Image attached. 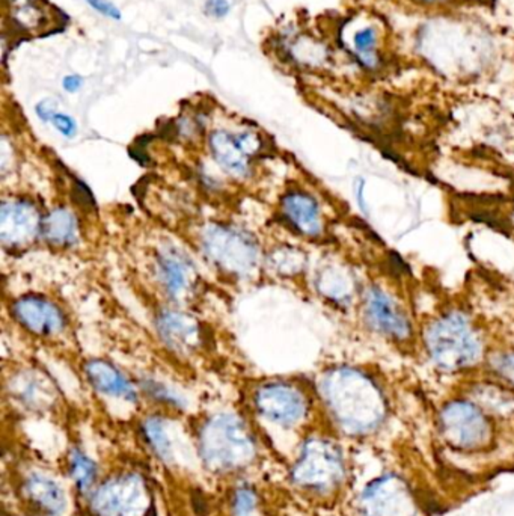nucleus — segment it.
I'll return each mask as SVG.
<instances>
[{
	"mask_svg": "<svg viewBox=\"0 0 514 516\" xmlns=\"http://www.w3.org/2000/svg\"><path fill=\"white\" fill-rule=\"evenodd\" d=\"M329 394L342 423L356 434H368L383 421L386 405L375 382L355 370H341L329 379Z\"/></svg>",
	"mask_w": 514,
	"mask_h": 516,
	"instance_id": "f257e3e1",
	"label": "nucleus"
},
{
	"mask_svg": "<svg viewBox=\"0 0 514 516\" xmlns=\"http://www.w3.org/2000/svg\"><path fill=\"white\" fill-rule=\"evenodd\" d=\"M426 346L443 370L457 372L480 361L483 343L465 314L451 311L433 320L426 331Z\"/></svg>",
	"mask_w": 514,
	"mask_h": 516,
	"instance_id": "f03ea898",
	"label": "nucleus"
},
{
	"mask_svg": "<svg viewBox=\"0 0 514 516\" xmlns=\"http://www.w3.org/2000/svg\"><path fill=\"white\" fill-rule=\"evenodd\" d=\"M441 429L448 443L459 450L481 449L491 441L489 419L471 402L448 403L441 414Z\"/></svg>",
	"mask_w": 514,
	"mask_h": 516,
	"instance_id": "7ed1b4c3",
	"label": "nucleus"
},
{
	"mask_svg": "<svg viewBox=\"0 0 514 516\" xmlns=\"http://www.w3.org/2000/svg\"><path fill=\"white\" fill-rule=\"evenodd\" d=\"M202 248L215 265L237 275L248 274L258 258L255 241L236 228H210L202 237Z\"/></svg>",
	"mask_w": 514,
	"mask_h": 516,
	"instance_id": "20e7f679",
	"label": "nucleus"
},
{
	"mask_svg": "<svg viewBox=\"0 0 514 516\" xmlns=\"http://www.w3.org/2000/svg\"><path fill=\"white\" fill-rule=\"evenodd\" d=\"M364 516H417V504L408 485L394 474L375 478L361 495Z\"/></svg>",
	"mask_w": 514,
	"mask_h": 516,
	"instance_id": "39448f33",
	"label": "nucleus"
},
{
	"mask_svg": "<svg viewBox=\"0 0 514 516\" xmlns=\"http://www.w3.org/2000/svg\"><path fill=\"white\" fill-rule=\"evenodd\" d=\"M366 316L368 324L386 337L406 342L412 337V324L408 314L394 298L379 287H371L366 296Z\"/></svg>",
	"mask_w": 514,
	"mask_h": 516,
	"instance_id": "423d86ee",
	"label": "nucleus"
},
{
	"mask_svg": "<svg viewBox=\"0 0 514 516\" xmlns=\"http://www.w3.org/2000/svg\"><path fill=\"white\" fill-rule=\"evenodd\" d=\"M261 140L254 133H228L215 131L210 138V148L217 164L228 173L243 175L249 169V159L260 153Z\"/></svg>",
	"mask_w": 514,
	"mask_h": 516,
	"instance_id": "0eeeda50",
	"label": "nucleus"
},
{
	"mask_svg": "<svg viewBox=\"0 0 514 516\" xmlns=\"http://www.w3.org/2000/svg\"><path fill=\"white\" fill-rule=\"evenodd\" d=\"M43 221L32 204L11 201L2 206L0 212V237L4 245L11 248L28 245L41 230Z\"/></svg>",
	"mask_w": 514,
	"mask_h": 516,
	"instance_id": "6e6552de",
	"label": "nucleus"
},
{
	"mask_svg": "<svg viewBox=\"0 0 514 516\" xmlns=\"http://www.w3.org/2000/svg\"><path fill=\"white\" fill-rule=\"evenodd\" d=\"M13 313L23 328L41 337L56 335L65 325L61 309L39 296H24L17 300Z\"/></svg>",
	"mask_w": 514,
	"mask_h": 516,
	"instance_id": "1a4fd4ad",
	"label": "nucleus"
},
{
	"mask_svg": "<svg viewBox=\"0 0 514 516\" xmlns=\"http://www.w3.org/2000/svg\"><path fill=\"white\" fill-rule=\"evenodd\" d=\"M156 267L160 284L164 285L166 293L173 298L186 296L189 290L192 289L195 269L192 263L183 256V252L178 251L177 248H164L157 256Z\"/></svg>",
	"mask_w": 514,
	"mask_h": 516,
	"instance_id": "9d476101",
	"label": "nucleus"
},
{
	"mask_svg": "<svg viewBox=\"0 0 514 516\" xmlns=\"http://www.w3.org/2000/svg\"><path fill=\"white\" fill-rule=\"evenodd\" d=\"M282 213L290 225L303 236L316 237L322 233V212L317 201L303 192H291L282 199Z\"/></svg>",
	"mask_w": 514,
	"mask_h": 516,
	"instance_id": "9b49d317",
	"label": "nucleus"
},
{
	"mask_svg": "<svg viewBox=\"0 0 514 516\" xmlns=\"http://www.w3.org/2000/svg\"><path fill=\"white\" fill-rule=\"evenodd\" d=\"M159 333L169 348L186 353L199 346L201 331L192 317L168 311L159 317Z\"/></svg>",
	"mask_w": 514,
	"mask_h": 516,
	"instance_id": "f8f14e48",
	"label": "nucleus"
},
{
	"mask_svg": "<svg viewBox=\"0 0 514 516\" xmlns=\"http://www.w3.org/2000/svg\"><path fill=\"white\" fill-rule=\"evenodd\" d=\"M260 406L279 420H294L302 414L303 402L299 393L285 385L265 386L260 393Z\"/></svg>",
	"mask_w": 514,
	"mask_h": 516,
	"instance_id": "ddd939ff",
	"label": "nucleus"
},
{
	"mask_svg": "<svg viewBox=\"0 0 514 516\" xmlns=\"http://www.w3.org/2000/svg\"><path fill=\"white\" fill-rule=\"evenodd\" d=\"M85 373H87L88 379L92 385L96 386L97 390H100L101 393H106L111 396L135 399V391L131 388L129 381L109 362L92 360V361L87 362Z\"/></svg>",
	"mask_w": 514,
	"mask_h": 516,
	"instance_id": "4468645a",
	"label": "nucleus"
},
{
	"mask_svg": "<svg viewBox=\"0 0 514 516\" xmlns=\"http://www.w3.org/2000/svg\"><path fill=\"white\" fill-rule=\"evenodd\" d=\"M382 30L377 21L359 26L351 37V52L367 70H375L380 65L382 54Z\"/></svg>",
	"mask_w": 514,
	"mask_h": 516,
	"instance_id": "2eb2a0df",
	"label": "nucleus"
},
{
	"mask_svg": "<svg viewBox=\"0 0 514 516\" xmlns=\"http://www.w3.org/2000/svg\"><path fill=\"white\" fill-rule=\"evenodd\" d=\"M41 234L55 247H72L79 239V224L72 212L56 208L43 219Z\"/></svg>",
	"mask_w": 514,
	"mask_h": 516,
	"instance_id": "dca6fc26",
	"label": "nucleus"
},
{
	"mask_svg": "<svg viewBox=\"0 0 514 516\" xmlns=\"http://www.w3.org/2000/svg\"><path fill=\"white\" fill-rule=\"evenodd\" d=\"M11 14L23 30L37 28L46 20L44 10L39 8L37 0H11Z\"/></svg>",
	"mask_w": 514,
	"mask_h": 516,
	"instance_id": "f3484780",
	"label": "nucleus"
},
{
	"mask_svg": "<svg viewBox=\"0 0 514 516\" xmlns=\"http://www.w3.org/2000/svg\"><path fill=\"white\" fill-rule=\"evenodd\" d=\"M50 121H52V124L56 127V131H58L59 133H63V136H67V138L76 136V121L72 120V116L67 115V114H59V112H56Z\"/></svg>",
	"mask_w": 514,
	"mask_h": 516,
	"instance_id": "a211bd4d",
	"label": "nucleus"
},
{
	"mask_svg": "<svg viewBox=\"0 0 514 516\" xmlns=\"http://www.w3.org/2000/svg\"><path fill=\"white\" fill-rule=\"evenodd\" d=\"M495 370L500 373L501 377H504L505 381L514 384V355L504 353L501 355L495 361Z\"/></svg>",
	"mask_w": 514,
	"mask_h": 516,
	"instance_id": "6ab92c4d",
	"label": "nucleus"
},
{
	"mask_svg": "<svg viewBox=\"0 0 514 516\" xmlns=\"http://www.w3.org/2000/svg\"><path fill=\"white\" fill-rule=\"evenodd\" d=\"M87 2L97 13L106 15L109 19L121 20V11L111 2L107 0H87Z\"/></svg>",
	"mask_w": 514,
	"mask_h": 516,
	"instance_id": "aec40b11",
	"label": "nucleus"
},
{
	"mask_svg": "<svg viewBox=\"0 0 514 516\" xmlns=\"http://www.w3.org/2000/svg\"><path fill=\"white\" fill-rule=\"evenodd\" d=\"M80 458V456H79ZM74 459V474L79 478V483L82 485H89L92 478L91 463L88 462L87 459Z\"/></svg>",
	"mask_w": 514,
	"mask_h": 516,
	"instance_id": "412c9836",
	"label": "nucleus"
},
{
	"mask_svg": "<svg viewBox=\"0 0 514 516\" xmlns=\"http://www.w3.org/2000/svg\"><path fill=\"white\" fill-rule=\"evenodd\" d=\"M206 13L213 17H225L230 13V4L226 0H207L206 4Z\"/></svg>",
	"mask_w": 514,
	"mask_h": 516,
	"instance_id": "4be33fe9",
	"label": "nucleus"
},
{
	"mask_svg": "<svg viewBox=\"0 0 514 516\" xmlns=\"http://www.w3.org/2000/svg\"><path fill=\"white\" fill-rule=\"evenodd\" d=\"M74 197H76V199H79L80 204L85 206V207L96 204V201L92 199V193L89 192L87 184H83L82 182H76V183H74Z\"/></svg>",
	"mask_w": 514,
	"mask_h": 516,
	"instance_id": "5701e85b",
	"label": "nucleus"
},
{
	"mask_svg": "<svg viewBox=\"0 0 514 516\" xmlns=\"http://www.w3.org/2000/svg\"><path fill=\"white\" fill-rule=\"evenodd\" d=\"M83 80L80 76H77V74H70L67 78H63V89L67 92H77L80 88H82Z\"/></svg>",
	"mask_w": 514,
	"mask_h": 516,
	"instance_id": "b1692460",
	"label": "nucleus"
},
{
	"mask_svg": "<svg viewBox=\"0 0 514 516\" xmlns=\"http://www.w3.org/2000/svg\"><path fill=\"white\" fill-rule=\"evenodd\" d=\"M37 114H38L41 120L50 121L52 120V116L56 114V111H55V106L50 100H44V102L39 103L38 106H37Z\"/></svg>",
	"mask_w": 514,
	"mask_h": 516,
	"instance_id": "393cba45",
	"label": "nucleus"
},
{
	"mask_svg": "<svg viewBox=\"0 0 514 516\" xmlns=\"http://www.w3.org/2000/svg\"><path fill=\"white\" fill-rule=\"evenodd\" d=\"M414 2L423 6H443L450 4L451 0H414Z\"/></svg>",
	"mask_w": 514,
	"mask_h": 516,
	"instance_id": "a878e982",
	"label": "nucleus"
}]
</instances>
